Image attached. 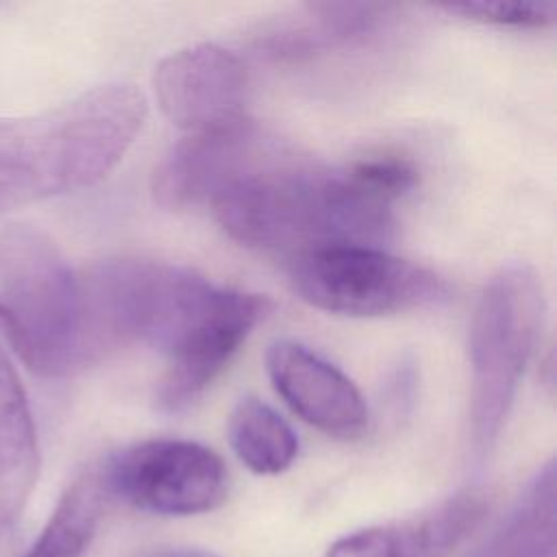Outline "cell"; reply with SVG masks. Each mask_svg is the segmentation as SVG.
Listing matches in <instances>:
<instances>
[{
    "label": "cell",
    "mask_w": 557,
    "mask_h": 557,
    "mask_svg": "<svg viewBox=\"0 0 557 557\" xmlns=\"http://www.w3.org/2000/svg\"><path fill=\"white\" fill-rule=\"evenodd\" d=\"M392 202L361 159L346 168H318L287 152L211 207L235 242L289 261L333 246L381 248L394 235Z\"/></svg>",
    "instance_id": "obj_1"
},
{
    "label": "cell",
    "mask_w": 557,
    "mask_h": 557,
    "mask_svg": "<svg viewBox=\"0 0 557 557\" xmlns=\"http://www.w3.org/2000/svg\"><path fill=\"white\" fill-rule=\"evenodd\" d=\"M146 120L144 94L107 83L37 115L0 120V213L102 181Z\"/></svg>",
    "instance_id": "obj_2"
},
{
    "label": "cell",
    "mask_w": 557,
    "mask_h": 557,
    "mask_svg": "<svg viewBox=\"0 0 557 557\" xmlns=\"http://www.w3.org/2000/svg\"><path fill=\"white\" fill-rule=\"evenodd\" d=\"M0 339L37 376L85 370L78 272L30 224L0 228Z\"/></svg>",
    "instance_id": "obj_3"
},
{
    "label": "cell",
    "mask_w": 557,
    "mask_h": 557,
    "mask_svg": "<svg viewBox=\"0 0 557 557\" xmlns=\"http://www.w3.org/2000/svg\"><path fill=\"white\" fill-rule=\"evenodd\" d=\"M544 294L535 270L522 261L494 272L479 294L468 335L472 368V448L485 455L498 440L520 379L535 350Z\"/></svg>",
    "instance_id": "obj_4"
},
{
    "label": "cell",
    "mask_w": 557,
    "mask_h": 557,
    "mask_svg": "<svg viewBox=\"0 0 557 557\" xmlns=\"http://www.w3.org/2000/svg\"><path fill=\"white\" fill-rule=\"evenodd\" d=\"M294 292L311 307L352 318L440 305L448 283L433 270L372 246H333L289 259Z\"/></svg>",
    "instance_id": "obj_5"
},
{
    "label": "cell",
    "mask_w": 557,
    "mask_h": 557,
    "mask_svg": "<svg viewBox=\"0 0 557 557\" xmlns=\"http://www.w3.org/2000/svg\"><path fill=\"white\" fill-rule=\"evenodd\" d=\"M107 494L159 516H196L228 492L224 461L189 440H146L113 455L100 472Z\"/></svg>",
    "instance_id": "obj_6"
},
{
    "label": "cell",
    "mask_w": 557,
    "mask_h": 557,
    "mask_svg": "<svg viewBox=\"0 0 557 557\" xmlns=\"http://www.w3.org/2000/svg\"><path fill=\"white\" fill-rule=\"evenodd\" d=\"M287 154L285 146L252 120L191 133L154 170L152 194L165 209L213 205L233 185Z\"/></svg>",
    "instance_id": "obj_7"
},
{
    "label": "cell",
    "mask_w": 557,
    "mask_h": 557,
    "mask_svg": "<svg viewBox=\"0 0 557 557\" xmlns=\"http://www.w3.org/2000/svg\"><path fill=\"white\" fill-rule=\"evenodd\" d=\"M152 85L163 115L189 135L246 117V67L218 44H196L168 54L157 65Z\"/></svg>",
    "instance_id": "obj_8"
},
{
    "label": "cell",
    "mask_w": 557,
    "mask_h": 557,
    "mask_svg": "<svg viewBox=\"0 0 557 557\" xmlns=\"http://www.w3.org/2000/svg\"><path fill=\"white\" fill-rule=\"evenodd\" d=\"M268 309V298L259 294L220 287L202 320L165 355L168 368L157 387L159 409L178 413L194 405L226 368Z\"/></svg>",
    "instance_id": "obj_9"
},
{
    "label": "cell",
    "mask_w": 557,
    "mask_h": 557,
    "mask_svg": "<svg viewBox=\"0 0 557 557\" xmlns=\"http://www.w3.org/2000/svg\"><path fill=\"white\" fill-rule=\"evenodd\" d=\"M265 368L276 394L313 429L337 440H357L366 433L368 407L361 392L318 352L281 339L268 348Z\"/></svg>",
    "instance_id": "obj_10"
},
{
    "label": "cell",
    "mask_w": 557,
    "mask_h": 557,
    "mask_svg": "<svg viewBox=\"0 0 557 557\" xmlns=\"http://www.w3.org/2000/svg\"><path fill=\"white\" fill-rule=\"evenodd\" d=\"M487 509L483 492L463 490L413 518L348 533L329 546L326 557H448Z\"/></svg>",
    "instance_id": "obj_11"
},
{
    "label": "cell",
    "mask_w": 557,
    "mask_h": 557,
    "mask_svg": "<svg viewBox=\"0 0 557 557\" xmlns=\"http://www.w3.org/2000/svg\"><path fill=\"white\" fill-rule=\"evenodd\" d=\"M39 440L17 370L0 344V537L24 513L39 476Z\"/></svg>",
    "instance_id": "obj_12"
},
{
    "label": "cell",
    "mask_w": 557,
    "mask_h": 557,
    "mask_svg": "<svg viewBox=\"0 0 557 557\" xmlns=\"http://www.w3.org/2000/svg\"><path fill=\"white\" fill-rule=\"evenodd\" d=\"M387 9L370 2L307 4L257 35L255 46L272 59L298 61L374 33Z\"/></svg>",
    "instance_id": "obj_13"
},
{
    "label": "cell",
    "mask_w": 557,
    "mask_h": 557,
    "mask_svg": "<svg viewBox=\"0 0 557 557\" xmlns=\"http://www.w3.org/2000/svg\"><path fill=\"white\" fill-rule=\"evenodd\" d=\"M466 557H557V476L546 461L490 535Z\"/></svg>",
    "instance_id": "obj_14"
},
{
    "label": "cell",
    "mask_w": 557,
    "mask_h": 557,
    "mask_svg": "<svg viewBox=\"0 0 557 557\" xmlns=\"http://www.w3.org/2000/svg\"><path fill=\"white\" fill-rule=\"evenodd\" d=\"M228 440L237 459L255 474L285 472L298 455L294 429L255 396L242 398L231 411Z\"/></svg>",
    "instance_id": "obj_15"
},
{
    "label": "cell",
    "mask_w": 557,
    "mask_h": 557,
    "mask_svg": "<svg viewBox=\"0 0 557 557\" xmlns=\"http://www.w3.org/2000/svg\"><path fill=\"white\" fill-rule=\"evenodd\" d=\"M104 494L100 472L78 476L63 492L46 527L22 557H83L96 535Z\"/></svg>",
    "instance_id": "obj_16"
},
{
    "label": "cell",
    "mask_w": 557,
    "mask_h": 557,
    "mask_svg": "<svg viewBox=\"0 0 557 557\" xmlns=\"http://www.w3.org/2000/svg\"><path fill=\"white\" fill-rule=\"evenodd\" d=\"M446 13L461 15L472 22L492 24L500 28H522L537 30L548 28L557 20L555 2H463V4H442Z\"/></svg>",
    "instance_id": "obj_17"
},
{
    "label": "cell",
    "mask_w": 557,
    "mask_h": 557,
    "mask_svg": "<svg viewBox=\"0 0 557 557\" xmlns=\"http://www.w3.org/2000/svg\"><path fill=\"white\" fill-rule=\"evenodd\" d=\"M133 557H220V555L205 548H196V546H159V548L141 550Z\"/></svg>",
    "instance_id": "obj_18"
}]
</instances>
